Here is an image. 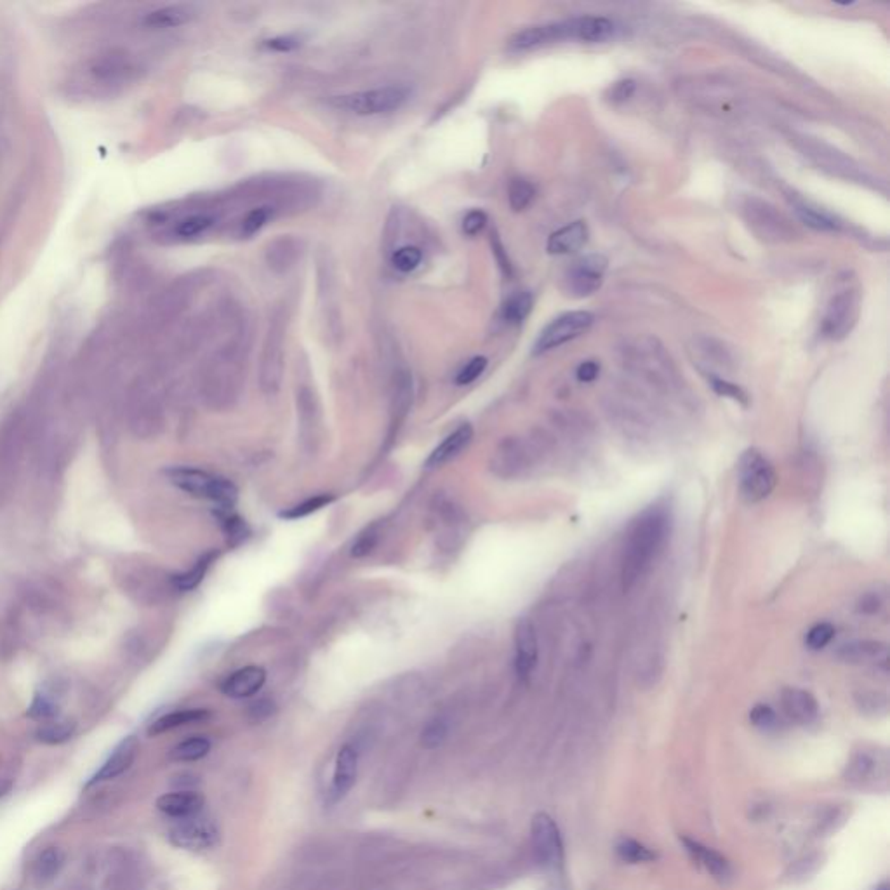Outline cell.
<instances>
[{
  "instance_id": "cell-1",
  "label": "cell",
  "mask_w": 890,
  "mask_h": 890,
  "mask_svg": "<svg viewBox=\"0 0 890 890\" xmlns=\"http://www.w3.org/2000/svg\"><path fill=\"white\" fill-rule=\"evenodd\" d=\"M672 530V512L666 504H654L631 523L621 560V584L630 589L650 569L666 545Z\"/></svg>"
},
{
  "instance_id": "cell-2",
  "label": "cell",
  "mask_w": 890,
  "mask_h": 890,
  "mask_svg": "<svg viewBox=\"0 0 890 890\" xmlns=\"http://www.w3.org/2000/svg\"><path fill=\"white\" fill-rule=\"evenodd\" d=\"M615 27L607 18H574L560 23L538 25L519 31L510 46L517 51L536 49L541 46H550L562 40H581V42H606L615 37Z\"/></svg>"
},
{
  "instance_id": "cell-3",
  "label": "cell",
  "mask_w": 890,
  "mask_h": 890,
  "mask_svg": "<svg viewBox=\"0 0 890 890\" xmlns=\"http://www.w3.org/2000/svg\"><path fill=\"white\" fill-rule=\"evenodd\" d=\"M623 360L626 368L656 388L670 392L680 386V374L656 339H639L635 344L626 346Z\"/></svg>"
},
{
  "instance_id": "cell-4",
  "label": "cell",
  "mask_w": 890,
  "mask_h": 890,
  "mask_svg": "<svg viewBox=\"0 0 890 890\" xmlns=\"http://www.w3.org/2000/svg\"><path fill=\"white\" fill-rule=\"evenodd\" d=\"M165 477L173 486L195 497L215 501L221 508H232L237 501L239 491L233 482L216 477L199 468L174 466L165 470Z\"/></svg>"
},
{
  "instance_id": "cell-5",
  "label": "cell",
  "mask_w": 890,
  "mask_h": 890,
  "mask_svg": "<svg viewBox=\"0 0 890 890\" xmlns=\"http://www.w3.org/2000/svg\"><path fill=\"white\" fill-rule=\"evenodd\" d=\"M411 97V89L405 86H386L370 91L352 92L336 96L331 103L336 108L348 110L357 115H381L402 108Z\"/></svg>"
},
{
  "instance_id": "cell-6",
  "label": "cell",
  "mask_w": 890,
  "mask_h": 890,
  "mask_svg": "<svg viewBox=\"0 0 890 890\" xmlns=\"http://www.w3.org/2000/svg\"><path fill=\"white\" fill-rule=\"evenodd\" d=\"M739 491L748 503H760L774 491L777 477L772 462L757 449H748L737 466Z\"/></svg>"
},
{
  "instance_id": "cell-7",
  "label": "cell",
  "mask_w": 890,
  "mask_h": 890,
  "mask_svg": "<svg viewBox=\"0 0 890 890\" xmlns=\"http://www.w3.org/2000/svg\"><path fill=\"white\" fill-rule=\"evenodd\" d=\"M744 216L750 228L767 242L792 241L797 233L792 221L764 200L750 199L744 206Z\"/></svg>"
},
{
  "instance_id": "cell-8",
  "label": "cell",
  "mask_w": 890,
  "mask_h": 890,
  "mask_svg": "<svg viewBox=\"0 0 890 890\" xmlns=\"http://www.w3.org/2000/svg\"><path fill=\"white\" fill-rule=\"evenodd\" d=\"M860 305L858 291L847 289L835 294L829 300L828 308L823 317V326H821L823 336L833 341L845 338L858 322Z\"/></svg>"
},
{
  "instance_id": "cell-9",
  "label": "cell",
  "mask_w": 890,
  "mask_h": 890,
  "mask_svg": "<svg viewBox=\"0 0 890 890\" xmlns=\"http://www.w3.org/2000/svg\"><path fill=\"white\" fill-rule=\"evenodd\" d=\"M593 320L595 317L589 311H569L556 317L539 335L534 344V353L541 355L572 339L580 338L591 327Z\"/></svg>"
},
{
  "instance_id": "cell-10",
  "label": "cell",
  "mask_w": 890,
  "mask_h": 890,
  "mask_svg": "<svg viewBox=\"0 0 890 890\" xmlns=\"http://www.w3.org/2000/svg\"><path fill=\"white\" fill-rule=\"evenodd\" d=\"M532 845L538 860L550 871H560L564 866V843L558 826L552 818L539 812L532 819Z\"/></svg>"
},
{
  "instance_id": "cell-11",
  "label": "cell",
  "mask_w": 890,
  "mask_h": 890,
  "mask_svg": "<svg viewBox=\"0 0 890 890\" xmlns=\"http://www.w3.org/2000/svg\"><path fill=\"white\" fill-rule=\"evenodd\" d=\"M606 270L607 259L602 254H589L578 259L564 276L567 294L574 298H586L595 294L604 282Z\"/></svg>"
},
{
  "instance_id": "cell-12",
  "label": "cell",
  "mask_w": 890,
  "mask_h": 890,
  "mask_svg": "<svg viewBox=\"0 0 890 890\" xmlns=\"http://www.w3.org/2000/svg\"><path fill=\"white\" fill-rule=\"evenodd\" d=\"M284 339L285 324L284 318H275L268 329L265 350L261 357V388L265 394H276L284 372Z\"/></svg>"
},
{
  "instance_id": "cell-13",
  "label": "cell",
  "mask_w": 890,
  "mask_h": 890,
  "mask_svg": "<svg viewBox=\"0 0 890 890\" xmlns=\"http://www.w3.org/2000/svg\"><path fill=\"white\" fill-rule=\"evenodd\" d=\"M169 840L174 847L184 851L213 849L219 842V829L211 819L186 818L169 831Z\"/></svg>"
},
{
  "instance_id": "cell-14",
  "label": "cell",
  "mask_w": 890,
  "mask_h": 890,
  "mask_svg": "<svg viewBox=\"0 0 890 890\" xmlns=\"http://www.w3.org/2000/svg\"><path fill=\"white\" fill-rule=\"evenodd\" d=\"M538 635L529 617L519 619L515 626V670L521 680H529L538 666Z\"/></svg>"
},
{
  "instance_id": "cell-15",
  "label": "cell",
  "mask_w": 890,
  "mask_h": 890,
  "mask_svg": "<svg viewBox=\"0 0 890 890\" xmlns=\"http://www.w3.org/2000/svg\"><path fill=\"white\" fill-rule=\"evenodd\" d=\"M138 750H140L138 737H123V741L114 748V751L106 759V762L92 776L88 786H92L96 783H103V781H112L115 777L123 776V772L129 770V767L134 764Z\"/></svg>"
},
{
  "instance_id": "cell-16",
  "label": "cell",
  "mask_w": 890,
  "mask_h": 890,
  "mask_svg": "<svg viewBox=\"0 0 890 890\" xmlns=\"http://www.w3.org/2000/svg\"><path fill=\"white\" fill-rule=\"evenodd\" d=\"M357 766H359V755L355 748H352L350 744L343 746L336 759L333 786L329 790V803H338L339 800L344 799L346 793L353 788L357 779Z\"/></svg>"
},
{
  "instance_id": "cell-17",
  "label": "cell",
  "mask_w": 890,
  "mask_h": 890,
  "mask_svg": "<svg viewBox=\"0 0 890 890\" xmlns=\"http://www.w3.org/2000/svg\"><path fill=\"white\" fill-rule=\"evenodd\" d=\"M781 705L790 720L800 725H809L819 716V707L816 698L797 687H788L781 694Z\"/></svg>"
},
{
  "instance_id": "cell-18",
  "label": "cell",
  "mask_w": 890,
  "mask_h": 890,
  "mask_svg": "<svg viewBox=\"0 0 890 890\" xmlns=\"http://www.w3.org/2000/svg\"><path fill=\"white\" fill-rule=\"evenodd\" d=\"M682 843H683L687 854L691 856V860H694L698 866H701L713 878L725 882L733 877V869H731L729 860H725L724 856H720L718 852H715L713 849L705 847L703 843L691 840V838H682Z\"/></svg>"
},
{
  "instance_id": "cell-19",
  "label": "cell",
  "mask_w": 890,
  "mask_h": 890,
  "mask_svg": "<svg viewBox=\"0 0 890 890\" xmlns=\"http://www.w3.org/2000/svg\"><path fill=\"white\" fill-rule=\"evenodd\" d=\"M265 680L267 672L263 668L246 666L221 683V692L233 699H244L254 696L265 685Z\"/></svg>"
},
{
  "instance_id": "cell-20",
  "label": "cell",
  "mask_w": 890,
  "mask_h": 890,
  "mask_svg": "<svg viewBox=\"0 0 890 890\" xmlns=\"http://www.w3.org/2000/svg\"><path fill=\"white\" fill-rule=\"evenodd\" d=\"M836 657L849 665H887L889 647L882 642H852L842 645Z\"/></svg>"
},
{
  "instance_id": "cell-21",
  "label": "cell",
  "mask_w": 890,
  "mask_h": 890,
  "mask_svg": "<svg viewBox=\"0 0 890 890\" xmlns=\"http://www.w3.org/2000/svg\"><path fill=\"white\" fill-rule=\"evenodd\" d=\"M204 801V797L197 792H176L157 800V809L165 816L186 819L197 816L202 810Z\"/></svg>"
},
{
  "instance_id": "cell-22",
  "label": "cell",
  "mask_w": 890,
  "mask_h": 890,
  "mask_svg": "<svg viewBox=\"0 0 890 890\" xmlns=\"http://www.w3.org/2000/svg\"><path fill=\"white\" fill-rule=\"evenodd\" d=\"M588 242V226L583 221L571 223L550 235L547 249L550 254H571Z\"/></svg>"
},
{
  "instance_id": "cell-23",
  "label": "cell",
  "mask_w": 890,
  "mask_h": 890,
  "mask_svg": "<svg viewBox=\"0 0 890 890\" xmlns=\"http://www.w3.org/2000/svg\"><path fill=\"white\" fill-rule=\"evenodd\" d=\"M473 438V428L471 425L468 423H462L460 428L456 431H453L433 453L430 454V458L427 460V466L428 468H437V466H442L445 464L447 461L454 460L458 454H460L462 449L468 447V444L471 442Z\"/></svg>"
},
{
  "instance_id": "cell-24",
  "label": "cell",
  "mask_w": 890,
  "mask_h": 890,
  "mask_svg": "<svg viewBox=\"0 0 890 890\" xmlns=\"http://www.w3.org/2000/svg\"><path fill=\"white\" fill-rule=\"evenodd\" d=\"M209 716V711L208 709H200V708H195V709H182V711H174V713H167L160 718H157L154 724L150 725L148 729V734L150 736H158V734H164V733H169L173 729H178V727H183V725H188V724H195V722H202Z\"/></svg>"
},
{
  "instance_id": "cell-25",
  "label": "cell",
  "mask_w": 890,
  "mask_h": 890,
  "mask_svg": "<svg viewBox=\"0 0 890 890\" xmlns=\"http://www.w3.org/2000/svg\"><path fill=\"white\" fill-rule=\"evenodd\" d=\"M792 206L795 209V213L801 219L803 225L814 228V230H819V232H831V230H838L840 223L836 221V217L828 215L826 211H821L819 208H814L812 204L805 202L803 199H799V197H792Z\"/></svg>"
},
{
  "instance_id": "cell-26",
  "label": "cell",
  "mask_w": 890,
  "mask_h": 890,
  "mask_svg": "<svg viewBox=\"0 0 890 890\" xmlns=\"http://www.w3.org/2000/svg\"><path fill=\"white\" fill-rule=\"evenodd\" d=\"M195 18V9L191 5H167L162 9H157L150 13L145 20L147 25L150 27H160V29H171V27H180Z\"/></svg>"
},
{
  "instance_id": "cell-27",
  "label": "cell",
  "mask_w": 890,
  "mask_h": 890,
  "mask_svg": "<svg viewBox=\"0 0 890 890\" xmlns=\"http://www.w3.org/2000/svg\"><path fill=\"white\" fill-rule=\"evenodd\" d=\"M694 352L698 353V360L701 366L709 370H727L731 368L733 364V357L729 353V350L713 341V339H703V343H698V348H694Z\"/></svg>"
},
{
  "instance_id": "cell-28",
  "label": "cell",
  "mask_w": 890,
  "mask_h": 890,
  "mask_svg": "<svg viewBox=\"0 0 890 890\" xmlns=\"http://www.w3.org/2000/svg\"><path fill=\"white\" fill-rule=\"evenodd\" d=\"M77 724L73 720H55L40 725L35 733L37 741L44 744H62L75 734Z\"/></svg>"
},
{
  "instance_id": "cell-29",
  "label": "cell",
  "mask_w": 890,
  "mask_h": 890,
  "mask_svg": "<svg viewBox=\"0 0 890 890\" xmlns=\"http://www.w3.org/2000/svg\"><path fill=\"white\" fill-rule=\"evenodd\" d=\"M211 750V741L206 737H191L180 742L171 751V760L174 762H195L204 759Z\"/></svg>"
},
{
  "instance_id": "cell-30",
  "label": "cell",
  "mask_w": 890,
  "mask_h": 890,
  "mask_svg": "<svg viewBox=\"0 0 890 890\" xmlns=\"http://www.w3.org/2000/svg\"><path fill=\"white\" fill-rule=\"evenodd\" d=\"M64 864V854L56 847H47L35 860V877L42 882L51 880L60 873Z\"/></svg>"
},
{
  "instance_id": "cell-31",
  "label": "cell",
  "mask_w": 890,
  "mask_h": 890,
  "mask_svg": "<svg viewBox=\"0 0 890 890\" xmlns=\"http://www.w3.org/2000/svg\"><path fill=\"white\" fill-rule=\"evenodd\" d=\"M215 556V553H208V555H204V556H202V558H200V560H199V562H197V564H195L190 571H186L183 574L174 576V578H173V583H174V586H176L178 589H182V591H190V589L197 588L199 584L204 581V578H206V574H208V571H209V567H211V564H213Z\"/></svg>"
},
{
  "instance_id": "cell-32",
  "label": "cell",
  "mask_w": 890,
  "mask_h": 890,
  "mask_svg": "<svg viewBox=\"0 0 890 890\" xmlns=\"http://www.w3.org/2000/svg\"><path fill=\"white\" fill-rule=\"evenodd\" d=\"M532 309V296L529 292H519L506 300L503 305V318L510 324H521Z\"/></svg>"
},
{
  "instance_id": "cell-33",
  "label": "cell",
  "mask_w": 890,
  "mask_h": 890,
  "mask_svg": "<svg viewBox=\"0 0 890 890\" xmlns=\"http://www.w3.org/2000/svg\"><path fill=\"white\" fill-rule=\"evenodd\" d=\"M333 501H335V496H331V494H318L315 497H309L307 501H303V503H300V504H296V506L282 512L280 517L285 519V521H298V519H303V517H308V515H311V513L326 508Z\"/></svg>"
},
{
  "instance_id": "cell-34",
  "label": "cell",
  "mask_w": 890,
  "mask_h": 890,
  "mask_svg": "<svg viewBox=\"0 0 890 890\" xmlns=\"http://www.w3.org/2000/svg\"><path fill=\"white\" fill-rule=\"evenodd\" d=\"M527 464V451L521 442H506L504 449L499 453V468L508 473H517Z\"/></svg>"
},
{
  "instance_id": "cell-35",
  "label": "cell",
  "mask_w": 890,
  "mask_h": 890,
  "mask_svg": "<svg viewBox=\"0 0 890 890\" xmlns=\"http://www.w3.org/2000/svg\"><path fill=\"white\" fill-rule=\"evenodd\" d=\"M615 852L621 860L624 862H631V864H637V862H648V860H656V854L647 849L642 843H639L637 840H621L615 847Z\"/></svg>"
},
{
  "instance_id": "cell-36",
  "label": "cell",
  "mask_w": 890,
  "mask_h": 890,
  "mask_svg": "<svg viewBox=\"0 0 890 890\" xmlns=\"http://www.w3.org/2000/svg\"><path fill=\"white\" fill-rule=\"evenodd\" d=\"M534 195H536L534 184L522 178L513 180L508 188V200L513 211H523L532 202Z\"/></svg>"
},
{
  "instance_id": "cell-37",
  "label": "cell",
  "mask_w": 890,
  "mask_h": 890,
  "mask_svg": "<svg viewBox=\"0 0 890 890\" xmlns=\"http://www.w3.org/2000/svg\"><path fill=\"white\" fill-rule=\"evenodd\" d=\"M421 261H423V252L420 247L416 246L400 247L392 256L394 268L402 274H409V272L416 270L421 265Z\"/></svg>"
},
{
  "instance_id": "cell-38",
  "label": "cell",
  "mask_w": 890,
  "mask_h": 890,
  "mask_svg": "<svg viewBox=\"0 0 890 890\" xmlns=\"http://www.w3.org/2000/svg\"><path fill=\"white\" fill-rule=\"evenodd\" d=\"M58 713H60L58 703L53 698L46 696L44 692L35 694L30 708L27 711V715L33 720H51V718H56Z\"/></svg>"
},
{
  "instance_id": "cell-39",
  "label": "cell",
  "mask_w": 890,
  "mask_h": 890,
  "mask_svg": "<svg viewBox=\"0 0 890 890\" xmlns=\"http://www.w3.org/2000/svg\"><path fill=\"white\" fill-rule=\"evenodd\" d=\"M211 225H213V217H209V216H190V217L183 219L182 223H178L176 233L180 237H183V239H190V237L200 235Z\"/></svg>"
},
{
  "instance_id": "cell-40",
  "label": "cell",
  "mask_w": 890,
  "mask_h": 890,
  "mask_svg": "<svg viewBox=\"0 0 890 890\" xmlns=\"http://www.w3.org/2000/svg\"><path fill=\"white\" fill-rule=\"evenodd\" d=\"M447 733H449V727H447V722L442 720V718H435L431 720L430 724L425 727L423 734H421V742L423 746L427 748H437L440 746L445 737H447Z\"/></svg>"
},
{
  "instance_id": "cell-41",
  "label": "cell",
  "mask_w": 890,
  "mask_h": 890,
  "mask_svg": "<svg viewBox=\"0 0 890 890\" xmlns=\"http://www.w3.org/2000/svg\"><path fill=\"white\" fill-rule=\"evenodd\" d=\"M833 637H835L833 624L819 623V624L810 628L805 642H807V647H810L812 650H819V648H825L833 640Z\"/></svg>"
},
{
  "instance_id": "cell-42",
  "label": "cell",
  "mask_w": 890,
  "mask_h": 890,
  "mask_svg": "<svg viewBox=\"0 0 890 890\" xmlns=\"http://www.w3.org/2000/svg\"><path fill=\"white\" fill-rule=\"evenodd\" d=\"M709 383L713 386V390L722 395V397H729V399L736 400L739 403L742 405H748V395L744 394L742 388L736 386L734 383H729L727 379L724 377H718V376H711L709 377Z\"/></svg>"
},
{
  "instance_id": "cell-43",
  "label": "cell",
  "mask_w": 890,
  "mask_h": 890,
  "mask_svg": "<svg viewBox=\"0 0 890 890\" xmlns=\"http://www.w3.org/2000/svg\"><path fill=\"white\" fill-rule=\"evenodd\" d=\"M487 368V359L486 357H475L471 359L464 368L461 369L460 374L456 376V383L458 385H470L473 383L475 379H479L484 370Z\"/></svg>"
},
{
  "instance_id": "cell-44",
  "label": "cell",
  "mask_w": 890,
  "mask_h": 890,
  "mask_svg": "<svg viewBox=\"0 0 890 890\" xmlns=\"http://www.w3.org/2000/svg\"><path fill=\"white\" fill-rule=\"evenodd\" d=\"M750 720L755 727L759 729H764V731H768L772 727H776L777 724V715L772 708L767 707V705H759V707L753 708L751 713H750Z\"/></svg>"
},
{
  "instance_id": "cell-45",
  "label": "cell",
  "mask_w": 890,
  "mask_h": 890,
  "mask_svg": "<svg viewBox=\"0 0 890 890\" xmlns=\"http://www.w3.org/2000/svg\"><path fill=\"white\" fill-rule=\"evenodd\" d=\"M270 217V209L268 208H258V209H252L249 215L246 216L244 223H242V232L244 235H254L258 233L265 223L268 221Z\"/></svg>"
},
{
  "instance_id": "cell-46",
  "label": "cell",
  "mask_w": 890,
  "mask_h": 890,
  "mask_svg": "<svg viewBox=\"0 0 890 890\" xmlns=\"http://www.w3.org/2000/svg\"><path fill=\"white\" fill-rule=\"evenodd\" d=\"M376 543H377V530H376V527H370V529H368L364 534H360V536H359V539L353 543V547H352V555H353V556H357V558H359V556H366L368 553L374 550Z\"/></svg>"
},
{
  "instance_id": "cell-47",
  "label": "cell",
  "mask_w": 890,
  "mask_h": 890,
  "mask_svg": "<svg viewBox=\"0 0 890 890\" xmlns=\"http://www.w3.org/2000/svg\"><path fill=\"white\" fill-rule=\"evenodd\" d=\"M487 225V215L484 211H471L462 219V232L466 235H477Z\"/></svg>"
},
{
  "instance_id": "cell-48",
  "label": "cell",
  "mask_w": 890,
  "mask_h": 890,
  "mask_svg": "<svg viewBox=\"0 0 890 890\" xmlns=\"http://www.w3.org/2000/svg\"><path fill=\"white\" fill-rule=\"evenodd\" d=\"M265 46L268 49H274V51H278V53H289L292 49H296L300 46V40L296 37H275V38H270L265 42Z\"/></svg>"
},
{
  "instance_id": "cell-49",
  "label": "cell",
  "mask_w": 890,
  "mask_h": 890,
  "mask_svg": "<svg viewBox=\"0 0 890 890\" xmlns=\"http://www.w3.org/2000/svg\"><path fill=\"white\" fill-rule=\"evenodd\" d=\"M633 91H635V82L633 81L615 82V86L611 88V99L613 101H624V99H628L633 94Z\"/></svg>"
},
{
  "instance_id": "cell-50",
  "label": "cell",
  "mask_w": 890,
  "mask_h": 890,
  "mask_svg": "<svg viewBox=\"0 0 890 890\" xmlns=\"http://www.w3.org/2000/svg\"><path fill=\"white\" fill-rule=\"evenodd\" d=\"M598 372H600V366L597 362H593V360H588V362H583L578 368V379L581 383H591V381L597 379Z\"/></svg>"
},
{
  "instance_id": "cell-51",
  "label": "cell",
  "mask_w": 890,
  "mask_h": 890,
  "mask_svg": "<svg viewBox=\"0 0 890 890\" xmlns=\"http://www.w3.org/2000/svg\"><path fill=\"white\" fill-rule=\"evenodd\" d=\"M492 244H494V252H496V256H497V259H499V265L504 268V272H506V274H510V261H508V258L504 256V249L501 246V242H499L497 239H494V241H492Z\"/></svg>"
},
{
  "instance_id": "cell-52",
  "label": "cell",
  "mask_w": 890,
  "mask_h": 890,
  "mask_svg": "<svg viewBox=\"0 0 890 890\" xmlns=\"http://www.w3.org/2000/svg\"><path fill=\"white\" fill-rule=\"evenodd\" d=\"M11 788H13V783H11V781H7V779H2V777H0V799H2V797H5V795L11 792Z\"/></svg>"
}]
</instances>
